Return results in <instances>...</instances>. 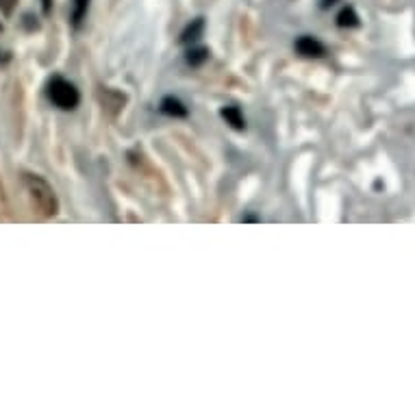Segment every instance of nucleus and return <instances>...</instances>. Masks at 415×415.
Returning a JSON list of instances; mask_svg holds the SVG:
<instances>
[{
  "mask_svg": "<svg viewBox=\"0 0 415 415\" xmlns=\"http://www.w3.org/2000/svg\"><path fill=\"white\" fill-rule=\"evenodd\" d=\"M335 3H339V0H322V7H324V9H329V7H333Z\"/></svg>",
  "mask_w": 415,
  "mask_h": 415,
  "instance_id": "nucleus-11",
  "label": "nucleus"
},
{
  "mask_svg": "<svg viewBox=\"0 0 415 415\" xmlns=\"http://www.w3.org/2000/svg\"><path fill=\"white\" fill-rule=\"evenodd\" d=\"M18 5V0H0V11H3L5 16H11V11Z\"/></svg>",
  "mask_w": 415,
  "mask_h": 415,
  "instance_id": "nucleus-10",
  "label": "nucleus"
},
{
  "mask_svg": "<svg viewBox=\"0 0 415 415\" xmlns=\"http://www.w3.org/2000/svg\"><path fill=\"white\" fill-rule=\"evenodd\" d=\"M24 190H27L29 198L33 207L42 213L44 218H53L57 216L59 211V200L55 196V190L50 187L42 176H35V174H24Z\"/></svg>",
  "mask_w": 415,
  "mask_h": 415,
  "instance_id": "nucleus-1",
  "label": "nucleus"
},
{
  "mask_svg": "<svg viewBox=\"0 0 415 415\" xmlns=\"http://www.w3.org/2000/svg\"><path fill=\"white\" fill-rule=\"evenodd\" d=\"M187 64H190L192 68H198V66H203L205 61L209 59V50L207 48H203V46H192L190 50H187Z\"/></svg>",
  "mask_w": 415,
  "mask_h": 415,
  "instance_id": "nucleus-8",
  "label": "nucleus"
},
{
  "mask_svg": "<svg viewBox=\"0 0 415 415\" xmlns=\"http://www.w3.org/2000/svg\"><path fill=\"white\" fill-rule=\"evenodd\" d=\"M42 7H44V11H46V14H48V11H50V7H53V0H42Z\"/></svg>",
  "mask_w": 415,
  "mask_h": 415,
  "instance_id": "nucleus-12",
  "label": "nucleus"
},
{
  "mask_svg": "<svg viewBox=\"0 0 415 415\" xmlns=\"http://www.w3.org/2000/svg\"><path fill=\"white\" fill-rule=\"evenodd\" d=\"M296 53L300 57H307V59H320L326 55V48L324 44L318 40V37H311V35H303L296 40Z\"/></svg>",
  "mask_w": 415,
  "mask_h": 415,
  "instance_id": "nucleus-3",
  "label": "nucleus"
},
{
  "mask_svg": "<svg viewBox=\"0 0 415 415\" xmlns=\"http://www.w3.org/2000/svg\"><path fill=\"white\" fill-rule=\"evenodd\" d=\"M161 113L163 116H170V118H187V113H190V109H187L179 98L174 96H166L161 100Z\"/></svg>",
  "mask_w": 415,
  "mask_h": 415,
  "instance_id": "nucleus-4",
  "label": "nucleus"
},
{
  "mask_svg": "<svg viewBox=\"0 0 415 415\" xmlns=\"http://www.w3.org/2000/svg\"><path fill=\"white\" fill-rule=\"evenodd\" d=\"M48 98H50V103H53L55 107L64 109V111L77 109L79 103H81V94H79L77 87H74L70 81L61 79V77H55L53 81L48 83Z\"/></svg>",
  "mask_w": 415,
  "mask_h": 415,
  "instance_id": "nucleus-2",
  "label": "nucleus"
},
{
  "mask_svg": "<svg viewBox=\"0 0 415 415\" xmlns=\"http://www.w3.org/2000/svg\"><path fill=\"white\" fill-rule=\"evenodd\" d=\"M205 33V20L203 18H196L185 27V31L181 33V44H196L200 37Z\"/></svg>",
  "mask_w": 415,
  "mask_h": 415,
  "instance_id": "nucleus-6",
  "label": "nucleus"
},
{
  "mask_svg": "<svg viewBox=\"0 0 415 415\" xmlns=\"http://www.w3.org/2000/svg\"><path fill=\"white\" fill-rule=\"evenodd\" d=\"M337 27L339 29H355L359 27V16L355 7H344L342 11L337 14Z\"/></svg>",
  "mask_w": 415,
  "mask_h": 415,
  "instance_id": "nucleus-7",
  "label": "nucleus"
},
{
  "mask_svg": "<svg viewBox=\"0 0 415 415\" xmlns=\"http://www.w3.org/2000/svg\"><path fill=\"white\" fill-rule=\"evenodd\" d=\"M220 116L224 118V122L229 124L231 129H235V131H244L246 129V118H244V113H242L240 107H235V105L222 107Z\"/></svg>",
  "mask_w": 415,
  "mask_h": 415,
  "instance_id": "nucleus-5",
  "label": "nucleus"
},
{
  "mask_svg": "<svg viewBox=\"0 0 415 415\" xmlns=\"http://www.w3.org/2000/svg\"><path fill=\"white\" fill-rule=\"evenodd\" d=\"M87 7H90V0H74V9H72V22L74 27H79L83 22L85 14H87Z\"/></svg>",
  "mask_w": 415,
  "mask_h": 415,
  "instance_id": "nucleus-9",
  "label": "nucleus"
}]
</instances>
